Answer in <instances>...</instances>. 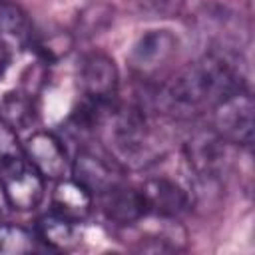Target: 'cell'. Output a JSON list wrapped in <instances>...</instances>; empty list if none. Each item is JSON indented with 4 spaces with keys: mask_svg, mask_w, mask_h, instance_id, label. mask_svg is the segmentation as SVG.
Returning a JSON list of instances; mask_svg holds the SVG:
<instances>
[{
    "mask_svg": "<svg viewBox=\"0 0 255 255\" xmlns=\"http://www.w3.org/2000/svg\"><path fill=\"white\" fill-rule=\"evenodd\" d=\"M249 90L241 66L229 50L217 48L183 68L157 96L175 116H193L203 108H215L221 100Z\"/></svg>",
    "mask_w": 255,
    "mask_h": 255,
    "instance_id": "6da1fadb",
    "label": "cell"
},
{
    "mask_svg": "<svg viewBox=\"0 0 255 255\" xmlns=\"http://www.w3.org/2000/svg\"><path fill=\"white\" fill-rule=\"evenodd\" d=\"M0 185L8 207L16 211L36 209L46 195V179L24 153L0 165Z\"/></svg>",
    "mask_w": 255,
    "mask_h": 255,
    "instance_id": "7a4b0ae2",
    "label": "cell"
},
{
    "mask_svg": "<svg viewBox=\"0 0 255 255\" xmlns=\"http://www.w3.org/2000/svg\"><path fill=\"white\" fill-rule=\"evenodd\" d=\"M78 88L82 100L116 104L120 88V72L114 62L104 52H88L78 64Z\"/></svg>",
    "mask_w": 255,
    "mask_h": 255,
    "instance_id": "3957f363",
    "label": "cell"
},
{
    "mask_svg": "<svg viewBox=\"0 0 255 255\" xmlns=\"http://www.w3.org/2000/svg\"><path fill=\"white\" fill-rule=\"evenodd\" d=\"M213 129L239 147L253 143V98L249 90H241L213 108Z\"/></svg>",
    "mask_w": 255,
    "mask_h": 255,
    "instance_id": "277c9868",
    "label": "cell"
},
{
    "mask_svg": "<svg viewBox=\"0 0 255 255\" xmlns=\"http://www.w3.org/2000/svg\"><path fill=\"white\" fill-rule=\"evenodd\" d=\"M177 52V36L167 28L143 32L129 48L128 64L133 72L147 76L163 68Z\"/></svg>",
    "mask_w": 255,
    "mask_h": 255,
    "instance_id": "5b68a950",
    "label": "cell"
},
{
    "mask_svg": "<svg viewBox=\"0 0 255 255\" xmlns=\"http://www.w3.org/2000/svg\"><path fill=\"white\" fill-rule=\"evenodd\" d=\"M26 159L42 173L44 179H62L70 171L72 159L68 157L64 141L52 131H34L22 145Z\"/></svg>",
    "mask_w": 255,
    "mask_h": 255,
    "instance_id": "8992f818",
    "label": "cell"
},
{
    "mask_svg": "<svg viewBox=\"0 0 255 255\" xmlns=\"http://www.w3.org/2000/svg\"><path fill=\"white\" fill-rule=\"evenodd\" d=\"M70 173L78 183L90 189L92 195H100L122 183L124 169L118 165V159H110L102 153H96L94 149L82 147L70 163Z\"/></svg>",
    "mask_w": 255,
    "mask_h": 255,
    "instance_id": "52a82bcc",
    "label": "cell"
},
{
    "mask_svg": "<svg viewBox=\"0 0 255 255\" xmlns=\"http://www.w3.org/2000/svg\"><path fill=\"white\" fill-rule=\"evenodd\" d=\"M145 207H147V215L153 217H177L181 215L189 205H191V195L187 189H183L177 181L163 177V175H155L143 181V185L139 187Z\"/></svg>",
    "mask_w": 255,
    "mask_h": 255,
    "instance_id": "ba28073f",
    "label": "cell"
},
{
    "mask_svg": "<svg viewBox=\"0 0 255 255\" xmlns=\"http://www.w3.org/2000/svg\"><path fill=\"white\" fill-rule=\"evenodd\" d=\"M98 199L104 215L116 225L129 227V225H135L139 219L147 217V207L141 191L135 187L124 185V181L100 193Z\"/></svg>",
    "mask_w": 255,
    "mask_h": 255,
    "instance_id": "9c48e42d",
    "label": "cell"
},
{
    "mask_svg": "<svg viewBox=\"0 0 255 255\" xmlns=\"http://www.w3.org/2000/svg\"><path fill=\"white\" fill-rule=\"evenodd\" d=\"M92 207H94V195L90 189H86L74 177L58 179L52 193V211L80 223L90 215Z\"/></svg>",
    "mask_w": 255,
    "mask_h": 255,
    "instance_id": "30bf717a",
    "label": "cell"
},
{
    "mask_svg": "<svg viewBox=\"0 0 255 255\" xmlns=\"http://www.w3.org/2000/svg\"><path fill=\"white\" fill-rule=\"evenodd\" d=\"M36 237L40 243H44L48 249L56 251H68L80 243V223L72 221L56 211H50L42 215L36 223Z\"/></svg>",
    "mask_w": 255,
    "mask_h": 255,
    "instance_id": "8fae6325",
    "label": "cell"
},
{
    "mask_svg": "<svg viewBox=\"0 0 255 255\" xmlns=\"http://www.w3.org/2000/svg\"><path fill=\"white\" fill-rule=\"evenodd\" d=\"M0 36L20 46L30 44L34 38V28L26 10L12 0H0Z\"/></svg>",
    "mask_w": 255,
    "mask_h": 255,
    "instance_id": "7c38bea8",
    "label": "cell"
},
{
    "mask_svg": "<svg viewBox=\"0 0 255 255\" xmlns=\"http://www.w3.org/2000/svg\"><path fill=\"white\" fill-rule=\"evenodd\" d=\"M116 18L114 4L106 0H90L76 16V30L82 38H94L104 34Z\"/></svg>",
    "mask_w": 255,
    "mask_h": 255,
    "instance_id": "4fadbf2b",
    "label": "cell"
},
{
    "mask_svg": "<svg viewBox=\"0 0 255 255\" xmlns=\"http://www.w3.org/2000/svg\"><path fill=\"white\" fill-rule=\"evenodd\" d=\"M0 114H2V120H4L8 126H12L14 129L28 128V126L34 122V116H36V108H34V102H32V94H30V92H22V90L8 92V94L2 98Z\"/></svg>",
    "mask_w": 255,
    "mask_h": 255,
    "instance_id": "5bb4252c",
    "label": "cell"
},
{
    "mask_svg": "<svg viewBox=\"0 0 255 255\" xmlns=\"http://www.w3.org/2000/svg\"><path fill=\"white\" fill-rule=\"evenodd\" d=\"M36 233L28 231L26 227L14 225V223H0V253L18 255V253H30L38 245Z\"/></svg>",
    "mask_w": 255,
    "mask_h": 255,
    "instance_id": "9a60e30c",
    "label": "cell"
},
{
    "mask_svg": "<svg viewBox=\"0 0 255 255\" xmlns=\"http://www.w3.org/2000/svg\"><path fill=\"white\" fill-rule=\"evenodd\" d=\"M20 153H24V151H22V145L18 143L16 129L0 118V165Z\"/></svg>",
    "mask_w": 255,
    "mask_h": 255,
    "instance_id": "2e32d148",
    "label": "cell"
},
{
    "mask_svg": "<svg viewBox=\"0 0 255 255\" xmlns=\"http://www.w3.org/2000/svg\"><path fill=\"white\" fill-rule=\"evenodd\" d=\"M14 52H12V42H8L6 38L0 36V80L6 76L10 64H12Z\"/></svg>",
    "mask_w": 255,
    "mask_h": 255,
    "instance_id": "e0dca14e",
    "label": "cell"
},
{
    "mask_svg": "<svg viewBox=\"0 0 255 255\" xmlns=\"http://www.w3.org/2000/svg\"><path fill=\"white\" fill-rule=\"evenodd\" d=\"M4 207H8V203H6V197H4V191H2V185H0V213H2Z\"/></svg>",
    "mask_w": 255,
    "mask_h": 255,
    "instance_id": "ac0fdd59",
    "label": "cell"
}]
</instances>
